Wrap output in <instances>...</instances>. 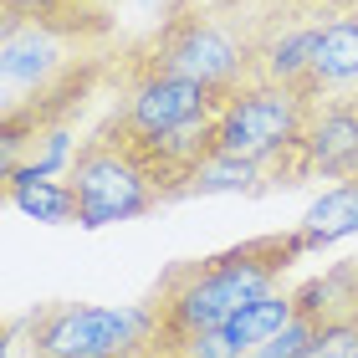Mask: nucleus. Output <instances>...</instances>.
<instances>
[{
  "label": "nucleus",
  "instance_id": "9",
  "mask_svg": "<svg viewBox=\"0 0 358 358\" xmlns=\"http://www.w3.org/2000/svg\"><path fill=\"white\" fill-rule=\"evenodd\" d=\"M297 317H302V292L297 287H276V292H266V297H256L251 307H241L225 328H215V338L236 358H246L251 348H262L266 338H276L282 328H292Z\"/></svg>",
  "mask_w": 358,
  "mask_h": 358
},
{
  "label": "nucleus",
  "instance_id": "7",
  "mask_svg": "<svg viewBox=\"0 0 358 358\" xmlns=\"http://www.w3.org/2000/svg\"><path fill=\"white\" fill-rule=\"evenodd\" d=\"M358 174V92L317 97L307 113L297 149L282 159V185H313V179H353Z\"/></svg>",
  "mask_w": 358,
  "mask_h": 358
},
{
  "label": "nucleus",
  "instance_id": "13",
  "mask_svg": "<svg viewBox=\"0 0 358 358\" xmlns=\"http://www.w3.org/2000/svg\"><path fill=\"white\" fill-rule=\"evenodd\" d=\"M307 358H358V302L317 317V338L307 348Z\"/></svg>",
  "mask_w": 358,
  "mask_h": 358
},
{
  "label": "nucleus",
  "instance_id": "6",
  "mask_svg": "<svg viewBox=\"0 0 358 358\" xmlns=\"http://www.w3.org/2000/svg\"><path fill=\"white\" fill-rule=\"evenodd\" d=\"M118 87V103L97 128L123 143H154L164 134H179V128L210 123L225 108L220 92H210L200 83H185V77H159V72H128L113 77Z\"/></svg>",
  "mask_w": 358,
  "mask_h": 358
},
{
  "label": "nucleus",
  "instance_id": "16",
  "mask_svg": "<svg viewBox=\"0 0 358 358\" xmlns=\"http://www.w3.org/2000/svg\"><path fill=\"white\" fill-rule=\"evenodd\" d=\"M317 6H328V10H358V0H317Z\"/></svg>",
  "mask_w": 358,
  "mask_h": 358
},
{
  "label": "nucleus",
  "instance_id": "8",
  "mask_svg": "<svg viewBox=\"0 0 358 358\" xmlns=\"http://www.w3.org/2000/svg\"><path fill=\"white\" fill-rule=\"evenodd\" d=\"M358 92V10H333L317 36V57L307 72V97Z\"/></svg>",
  "mask_w": 358,
  "mask_h": 358
},
{
  "label": "nucleus",
  "instance_id": "5",
  "mask_svg": "<svg viewBox=\"0 0 358 358\" xmlns=\"http://www.w3.org/2000/svg\"><path fill=\"white\" fill-rule=\"evenodd\" d=\"M307 113H313V97L297 87L246 83L215 113V154H236V159H256V164L282 169V159L297 149L307 128Z\"/></svg>",
  "mask_w": 358,
  "mask_h": 358
},
{
  "label": "nucleus",
  "instance_id": "1",
  "mask_svg": "<svg viewBox=\"0 0 358 358\" xmlns=\"http://www.w3.org/2000/svg\"><path fill=\"white\" fill-rule=\"evenodd\" d=\"M307 262V246L292 231L251 236L241 246H225L215 256H194V262H174L154 282L149 302L159 313V343L154 358H174L185 343L225 328L241 307H251L256 297H266L287 282V271Z\"/></svg>",
  "mask_w": 358,
  "mask_h": 358
},
{
  "label": "nucleus",
  "instance_id": "15",
  "mask_svg": "<svg viewBox=\"0 0 358 358\" xmlns=\"http://www.w3.org/2000/svg\"><path fill=\"white\" fill-rule=\"evenodd\" d=\"M6 15H46V21H67V15H92L108 10V0H0Z\"/></svg>",
  "mask_w": 358,
  "mask_h": 358
},
{
  "label": "nucleus",
  "instance_id": "2",
  "mask_svg": "<svg viewBox=\"0 0 358 358\" xmlns=\"http://www.w3.org/2000/svg\"><path fill=\"white\" fill-rule=\"evenodd\" d=\"M128 72H159V77H185L210 92L231 97L251 83V52L241 26H231L215 6L205 0H174L159 15L154 31H143L138 41L118 46L113 77Z\"/></svg>",
  "mask_w": 358,
  "mask_h": 358
},
{
  "label": "nucleus",
  "instance_id": "12",
  "mask_svg": "<svg viewBox=\"0 0 358 358\" xmlns=\"http://www.w3.org/2000/svg\"><path fill=\"white\" fill-rule=\"evenodd\" d=\"M6 200L21 210V215L41 220V225H77V200L67 189L62 174L46 179H6Z\"/></svg>",
  "mask_w": 358,
  "mask_h": 358
},
{
  "label": "nucleus",
  "instance_id": "3",
  "mask_svg": "<svg viewBox=\"0 0 358 358\" xmlns=\"http://www.w3.org/2000/svg\"><path fill=\"white\" fill-rule=\"evenodd\" d=\"M26 358H154L159 313L154 302L97 307V302H46L10 328Z\"/></svg>",
  "mask_w": 358,
  "mask_h": 358
},
{
  "label": "nucleus",
  "instance_id": "10",
  "mask_svg": "<svg viewBox=\"0 0 358 358\" xmlns=\"http://www.w3.org/2000/svg\"><path fill=\"white\" fill-rule=\"evenodd\" d=\"M297 236H302L307 256L328 251V246H338V241H348V236H358V174L353 179H338L333 189H322L317 200L307 205Z\"/></svg>",
  "mask_w": 358,
  "mask_h": 358
},
{
  "label": "nucleus",
  "instance_id": "4",
  "mask_svg": "<svg viewBox=\"0 0 358 358\" xmlns=\"http://www.w3.org/2000/svg\"><path fill=\"white\" fill-rule=\"evenodd\" d=\"M67 189L77 200V225H123V220H138V215H154V210H164V189H159L154 169L143 164V159L128 149L123 138L103 134V128H92V134L77 143L72 164H67Z\"/></svg>",
  "mask_w": 358,
  "mask_h": 358
},
{
  "label": "nucleus",
  "instance_id": "14",
  "mask_svg": "<svg viewBox=\"0 0 358 358\" xmlns=\"http://www.w3.org/2000/svg\"><path fill=\"white\" fill-rule=\"evenodd\" d=\"M313 338H317V317L313 313H302L292 328H282L276 338H266L262 348H251L246 358H307V348H313Z\"/></svg>",
  "mask_w": 358,
  "mask_h": 358
},
{
  "label": "nucleus",
  "instance_id": "11",
  "mask_svg": "<svg viewBox=\"0 0 358 358\" xmlns=\"http://www.w3.org/2000/svg\"><path fill=\"white\" fill-rule=\"evenodd\" d=\"M276 189V169L256 164V159H236V154H210L200 169L185 179L179 200H200V194H266Z\"/></svg>",
  "mask_w": 358,
  "mask_h": 358
}]
</instances>
